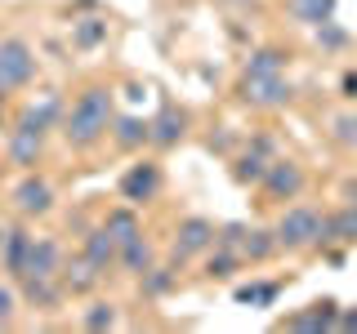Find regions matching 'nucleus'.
I'll return each instance as SVG.
<instances>
[{"mask_svg":"<svg viewBox=\"0 0 357 334\" xmlns=\"http://www.w3.org/2000/svg\"><path fill=\"white\" fill-rule=\"evenodd\" d=\"M40 148H45V129L27 125V120L9 134V161H14V165H36L40 161Z\"/></svg>","mask_w":357,"mask_h":334,"instance_id":"nucleus-11","label":"nucleus"},{"mask_svg":"<svg viewBox=\"0 0 357 334\" xmlns=\"http://www.w3.org/2000/svg\"><path fill=\"white\" fill-rule=\"evenodd\" d=\"M31 76H36V49L22 36L0 40V85L22 89V85H31Z\"/></svg>","mask_w":357,"mask_h":334,"instance_id":"nucleus-3","label":"nucleus"},{"mask_svg":"<svg viewBox=\"0 0 357 334\" xmlns=\"http://www.w3.org/2000/svg\"><path fill=\"white\" fill-rule=\"evenodd\" d=\"M268 165H273V161H264L259 152H245L241 161H237V178H241V183H264Z\"/></svg>","mask_w":357,"mask_h":334,"instance_id":"nucleus-23","label":"nucleus"},{"mask_svg":"<svg viewBox=\"0 0 357 334\" xmlns=\"http://www.w3.org/2000/svg\"><path fill=\"white\" fill-rule=\"evenodd\" d=\"M259 76H286V54L282 49H255L245 63V81H259Z\"/></svg>","mask_w":357,"mask_h":334,"instance_id":"nucleus-17","label":"nucleus"},{"mask_svg":"<svg viewBox=\"0 0 357 334\" xmlns=\"http://www.w3.org/2000/svg\"><path fill=\"white\" fill-rule=\"evenodd\" d=\"M273 250H282L273 232H250V237H245V245H241V254H245V259H255V263H259V259H268Z\"/></svg>","mask_w":357,"mask_h":334,"instance_id":"nucleus-22","label":"nucleus"},{"mask_svg":"<svg viewBox=\"0 0 357 334\" xmlns=\"http://www.w3.org/2000/svg\"><path fill=\"white\" fill-rule=\"evenodd\" d=\"M321 232H326V214L312 205H290L282 218H277L273 237L282 250H308V245H321Z\"/></svg>","mask_w":357,"mask_h":334,"instance_id":"nucleus-2","label":"nucleus"},{"mask_svg":"<svg viewBox=\"0 0 357 334\" xmlns=\"http://www.w3.org/2000/svg\"><path fill=\"white\" fill-rule=\"evenodd\" d=\"M22 294H27V303H36V308H54V303H59V285H54V276H22Z\"/></svg>","mask_w":357,"mask_h":334,"instance_id":"nucleus-19","label":"nucleus"},{"mask_svg":"<svg viewBox=\"0 0 357 334\" xmlns=\"http://www.w3.org/2000/svg\"><path fill=\"white\" fill-rule=\"evenodd\" d=\"M107 36V22H98V18H85L81 27H76V45H81V49H89V45H98Z\"/></svg>","mask_w":357,"mask_h":334,"instance_id":"nucleus-26","label":"nucleus"},{"mask_svg":"<svg viewBox=\"0 0 357 334\" xmlns=\"http://www.w3.org/2000/svg\"><path fill=\"white\" fill-rule=\"evenodd\" d=\"M156 192H161V170H156L152 161H139L126 178H121V196L126 200H152Z\"/></svg>","mask_w":357,"mask_h":334,"instance_id":"nucleus-8","label":"nucleus"},{"mask_svg":"<svg viewBox=\"0 0 357 334\" xmlns=\"http://www.w3.org/2000/svg\"><path fill=\"white\" fill-rule=\"evenodd\" d=\"M121 263H126L130 272H148V263H152L148 241H143V237H134L130 245H121Z\"/></svg>","mask_w":357,"mask_h":334,"instance_id":"nucleus-21","label":"nucleus"},{"mask_svg":"<svg viewBox=\"0 0 357 334\" xmlns=\"http://www.w3.org/2000/svg\"><path fill=\"white\" fill-rule=\"evenodd\" d=\"M326 241H344L353 245L357 241V205H344L340 214H326V232H321V245Z\"/></svg>","mask_w":357,"mask_h":334,"instance_id":"nucleus-16","label":"nucleus"},{"mask_svg":"<svg viewBox=\"0 0 357 334\" xmlns=\"http://www.w3.org/2000/svg\"><path fill=\"white\" fill-rule=\"evenodd\" d=\"M5 94H9V89H5V85H0V103H5Z\"/></svg>","mask_w":357,"mask_h":334,"instance_id":"nucleus-32","label":"nucleus"},{"mask_svg":"<svg viewBox=\"0 0 357 334\" xmlns=\"http://www.w3.org/2000/svg\"><path fill=\"white\" fill-rule=\"evenodd\" d=\"M215 237H219V232H215V223H210V218H183V223H178V237H174V267L188 263L201 250H210Z\"/></svg>","mask_w":357,"mask_h":334,"instance_id":"nucleus-4","label":"nucleus"},{"mask_svg":"<svg viewBox=\"0 0 357 334\" xmlns=\"http://www.w3.org/2000/svg\"><path fill=\"white\" fill-rule=\"evenodd\" d=\"M286 326L290 330H331V326H340V308H335V299H321V303H312L308 312L290 317Z\"/></svg>","mask_w":357,"mask_h":334,"instance_id":"nucleus-12","label":"nucleus"},{"mask_svg":"<svg viewBox=\"0 0 357 334\" xmlns=\"http://www.w3.org/2000/svg\"><path fill=\"white\" fill-rule=\"evenodd\" d=\"M116 254H121V245H116V237H112L107 228H94V232L85 237V259L94 263L98 272H107V263L116 259Z\"/></svg>","mask_w":357,"mask_h":334,"instance_id":"nucleus-14","label":"nucleus"},{"mask_svg":"<svg viewBox=\"0 0 357 334\" xmlns=\"http://www.w3.org/2000/svg\"><path fill=\"white\" fill-rule=\"evenodd\" d=\"M335 143H344V148L357 143V116H340V120H335Z\"/></svg>","mask_w":357,"mask_h":334,"instance_id":"nucleus-28","label":"nucleus"},{"mask_svg":"<svg viewBox=\"0 0 357 334\" xmlns=\"http://www.w3.org/2000/svg\"><path fill=\"white\" fill-rule=\"evenodd\" d=\"M112 138H116V148H143L148 143V120H139V116H112Z\"/></svg>","mask_w":357,"mask_h":334,"instance_id":"nucleus-15","label":"nucleus"},{"mask_svg":"<svg viewBox=\"0 0 357 334\" xmlns=\"http://www.w3.org/2000/svg\"><path fill=\"white\" fill-rule=\"evenodd\" d=\"M14 205L22 209V214H50V209H54V187L45 183V178L27 174V178L14 187Z\"/></svg>","mask_w":357,"mask_h":334,"instance_id":"nucleus-7","label":"nucleus"},{"mask_svg":"<svg viewBox=\"0 0 357 334\" xmlns=\"http://www.w3.org/2000/svg\"><path fill=\"white\" fill-rule=\"evenodd\" d=\"M232 267H237V254H228V245H219V254L210 259V276H232Z\"/></svg>","mask_w":357,"mask_h":334,"instance_id":"nucleus-27","label":"nucleus"},{"mask_svg":"<svg viewBox=\"0 0 357 334\" xmlns=\"http://www.w3.org/2000/svg\"><path fill=\"white\" fill-rule=\"evenodd\" d=\"M273 299H277V285H273V281H264V285H241V289H237V303H250V308H273Z\"/></svg>","mask_w":357,"mask_h":334,"instance_id":"nucleus-24","label":"nucleus"},{"mask_svg":"<svg viewBox=\"0 0 357 334\" xmlns=\"http://www.w3.org/2000/svg\"><path fill=\"white\" fill-rule=\"evenodd\" d=\"M116 326V308L112 303H94L85 312V330H112Z\"/></svg>","mask_w":357,"mask_h":334,"instance_id":"nucleus-25","label":"nucleus"},{"mask_svg":"<svg viewBox=\"0 0 357 334\" xmlns=\"http://www.w3.org/2000/svg\"><path fill=\"white\" fill-rule=\"evenodd\" d=\"M27 250H31V237H27L22 228H14V232L5 237V267H9L14 276H22V267H27Z\"/></svg>","mask_w":357,"mask_h":334,"instance_id":"nucleus-20","label":"nucleus"},{"mask_svg":"<svg viewBox=\"0 0 357 334\" xmlns=\"http://www.w3.org/2000/svg\"><path fill=\"white\" fill-rule=\"evenodd\" d=\"M63 134L72 148H94L98 138L112 134V89L107 85H89L81 98L72 103V111L63 116Z\"/></svg>","mask_w":357,"mask_h":334,"instance_id":"nucleus-1","label":"nucleus"},{"mask_svg":"<svg viewBox=\"0 0 357 334\" xmlns=\"http://www.w3.org/2000/svg\"><path fill=\"white\" fill-rule=\"evenodd\" d=\"M103 228L116 237V245H130L134 237H143V228H139V218H134V209H112V214L103 218Z\"/></svg>","mask_w":357,"mask_h":334,"instance_id":"nucleus-18","label":"nucleus"},{"mask_svg":"<svg viewBox=\"0 0 357 334\" xmlns=\"http://www.w3.org/2000/svg\"><path fill=\"white\" fill-rule=\"evenodd\" d=\"M344 98H357V72L344 76Z\"/></svg>","mask_w":357,"mask_h":334,"instance_id":"nucleus-31","label":"nucleus"},{"mask_svg":"<svg viewBox=\"0 0 357 334\" xmlns=\"http://www.w3.org/2000/svg\"><path fill=\"white\" fill-rule=\"evenodd\" d=\"M9 317H14V289H9V285H0V326H5Z\"/></svg>","mask_w":357,"mask_h":334,"instance_id":"nucleus-30","label":"nucleus"},{"mask_svg":"<svg viewBox=\"0 0 357 334\" xmlns=\"http://www.w3.org/2000/svg\"><path fill=\"white\" fill-rule=\"evenodd\" d=\"M183 125H188V116L174 103H165L161 111H156V120H148V143H156V148H174V143L183 138Z\"/></svg>","mask_w":357,"mask_h":334,"instance_id":"nucleus-9","label":"nucleus"},{"mask_svg":"<svg viewBox=\"0 0 357 334\" xmlns=\"http://www.w3.org/2000/svg\"><path fill=\"white\" fill-rule=\"evenodd\" d=\"M59 263H63L59 241L31 237V250H27V267H22V276H59Z\"/></svg>","mask_w":357,"mask_h":334,"instance_id":"nucleus-10","label":"nucleus"},{"mask_svg":"<svg viewBox=\"0 0 357 334\" xmlns=\"http://www.w3.org/2000/svg\"><path fill=\"white\" fill-rule=\"evenodd\" d=\"M286 14L304 27H321L335 18V0H286Z\"/></svg>","mask_w":357,"mask_h":334,"instance_id":"nucleus-13","label":"nucleus"},{"mask_svg":"<svg viewBox=\"0 0 357 334\" xmlns=\"http://www.w3.org/2000/svg\"><path fill=\"white\" fill-rule=\"evenodd\" d=\"M245 89V103L250 107H264V111H273V107H286L290 103V81L286 76H259V81H241Z\"/></svg>","mask_w":357,"mask_h":334,"instance_id":"nucleus-5","label":"nucleus"},{"mask_svg":"<svg viewBox=\"0 0 357 334\" xmlns=\"http://www.w3.org/2000/svg\"><path fill=\"white\" fill-rule=\"evenodd\" d=\"M259 187H264V192L273 196V200H290V196L304 192V170H299L295 161H273Z\"/></svg>","mask_w":357,"mask_h":334,"instance_id":"nucleus-6","label":"nucleus"},{"mask_svg":"<svg viewBox=\"0 0 357 334\" xmlns=\"http://www.w3.org/2000/svg\"><path fill=\"white\" fill-rule=\"evenodd\" d=\"M143 276H148V272H143ZM170 285H174V272H170V267H156V276H148V294H165Z\"/></svg>","mask_w":357,"mask_h":334,"instance_id":"nucleus-29","label":"nucleus"}]
</instances>
